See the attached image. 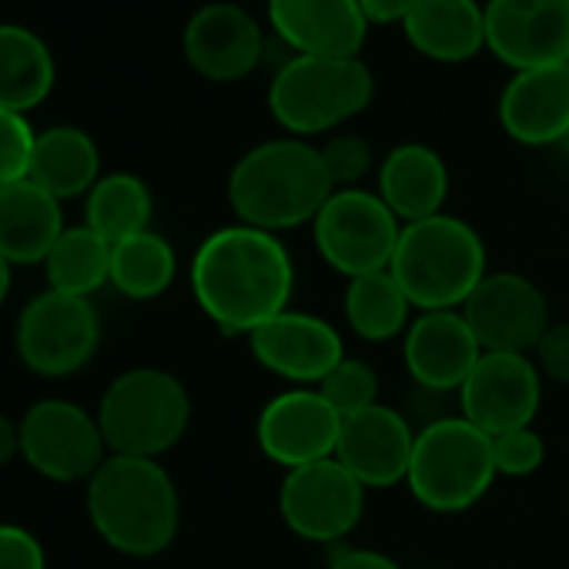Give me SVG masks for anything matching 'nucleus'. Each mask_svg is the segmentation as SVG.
<instances>
[{
    "label": "nucleus",
    "instance_id": "nucleus-2",
    "mask_svg": "<svg viewBox=\"0 0 569 569\" xmlns=\"http://www.w3.org/2000/svg\"><path fill=\"white\" fill-rule=\"evenodd\" d=\"M322 151L302 138H271L248 148L228 174V204L241 224L281 234L316 221L332 198Z\"/></svg>",
    "mask_w": 569,
    "mask_h": 569
},
{
    "label": "nucleus",
    "instance_id": "nucleus-32",
    "mask_svg": "<svg viewBox=\"0 0 569 569\" xmlns=\"http://www.w3.org/2000/svg\"><path fill=\"white\" fill-rule=\"evenodd\" d=\"M319 151H322V164H326V174L336 191L362 188V181L376 168L372 144L356 131H336L326 144H319Z\"/></svg>",
    "mask_w": 569,
    "mask_h": 569
},
{
    "label": "nucleus",
    "instance_id": "nucleus-40",
    "mask_svg": "<svg viewBox=\"0 0 569 569\" xmlns=\"http://www.w3.org/2000/svg\"><path fill=\"white\" fill-rule=\"evenodd\" d=\"M11 261L4 258V254H0V306H4L8 302V296H11Z\"/></svg>",
    "mask_w": 569,
    "mask_h": 569
},
{
    "label": "nucleus",
    "instance_id": "nucleus-12",
    "mask_svg": "<svg viewBox=\"0 0 569 569\" xmlns=\"http://www.w3.org/2000/svg\"><path fill=\"white\" fill-rule=\"evenodd\" d=\"M462 316L482 352L532 356L549 332V302L522 271H489L466 299Z\"/></svg>",
    "mask_w": 569,
    "mask_h": 569
},
{
    "label": "nucleus",
    "instance_id": "nucleus-16",
    "mask_svg": "<svg viewBox=\"0 0 569 569\" xmlns=\"http://www.w3.org/2000/svg\"><path fill=\"white\" fill-rule=\"evenodd\" d=\"M268 44L258 18L231 0H211L198 8L181 31L184 61L198 78L214 84H234L258 71Z\"/></svg>",
    "mask_w": 569,
    "mask_h": 569
},
{
    "label": "nucleus",
    "instance_id": "nucleus-26",
    "mask_svg": "<svg viewBox=\"0 0 569 569\" xmlns=\"http://www.w3.org/2000/svg\"><path fill=\"white\" fill-rule=\"evenodd\" d=\"M58 64L48 41L24 24H0V108L28 114L54 91Z\"/></svg>",
    "mask_w": 569,
    "mask_h": 569
},
{
    "label": "nucleus",
    "instance_id": "nucleus-33",
    "mask_svg": "<svg viewBox=\"0 0 569 569\" xmlns=\"http://www.w3.org/2000/svg\"><path fill=\"white\" fill-rule=\"evenodd\" d=\"M34 141H38V131L31 128L28 114L0 108V188L28 178Z\"/></svg>",
    "mask_w": 569,
    "mask_h": 569
},
{
    "label": "nucleus",
    "instance_id": "nucleus-17",
    "mask_svg": "<svg viewBox=\"0 0 569 569\" xmlns=\"http://www.w3.org/2000/svg\"><path fill=\"white\" fill-rule=\"evenodd\" d=\"M248 349L261 369L296 389H316L346 359L342 332L332 322L296 309H284L254 329L248 336Z\"/></svg>",
    "mask_w": 569,
    "mask_h": 569
},
{
    "label": "nucleus",
    "instance_id": "nucleus-8",
    "mask_svg": "<svg viewBox=\"0 0 569 569\" xmlns=\"http://www.w3.org/2000/svg\"><path fill=\"white\" fill-rule=\"evenodd\" d=\"M402 221L369 188H342L322 204L312 221L319 258L346 281L392 264Z\"/></svg>",
    "mask_w": 569,
    "mask_h": 569
},
{
    "label": "nucleus",
    "instance_id": "nucleus-7",
    "mask_svg": "<svg viewBox=\"0 0 569 569\" xmlns=\"http://www.w3.org/2000/svg\"><path fill=\"white\" fill-rule=\"evenodd\" d=\"M492 436L462 416H442L416 429L406 486L429 512H466L496 482Z\"/></svg>",
    "mask_w": 569,
    "mask_h": 569
},
{
    "label": "nucleus",
    "instance_id": "nucleus-10",
    "mask_svg": "<svg viewBox=\"0 0 569 569\" xmlns=\"http://www.w3.org/2000/svg\"><path fill=\"white\" fill-rule=\"evenodd\" d=\"M366 492L369 489L339 459H322L284 472L278 489V512L292 536L336 546L359 529Z\"/></svg>",
    "mask_w": 569,
    "mask_h": 569
},
{
    "label": "nucleus",
    "instance_id": "nucleus-20",
    "mask_svg": "<svg viewBox=\"0 0 569 569\" xmlns=\"http://www.w3.org/2000/svg\"><path fill=\"white\" fill-rule=\"evenodd\" d=\"M416 449V429L392 406H372L342 419L336 459L366 486L392 489L406 482Z\"/></svg>",
    "mask_w": 569,
    "mask_h": 569
},
{
    "label": "nucleus",
    "instance_id": "nucleus-31",
    "mask_svg": "<svg viewBox=\"0 0 569 569\" xmlns=\"http://www.w3.org/2000/svg\"><path fill=\"white\" fill-rule=\"evenodd\" d=\"M316 389L329 399V406L342 419L379 406V372L366 359H356V356H346Z\"/></svg>",
    "mask_w": 569,
    "mask_h": 569
},
{
    "label": "nucleus",
    "instance_id": "nucleus-38",
    "mask_svg": "<svg viewBox=\"0 0 569 569\" xmlns=\"http://www.w3.org/2000/svg\"><path fill=\"white\" fill-rule=\"evenodd\" d=\"M359 4L372 24H402L412 0H359Z\"/></svg>",
    "mask_w": 569,
    "mask_h": 569
},
{
    "label": "nucleus",
    "instance_id": "nucleus-29",
    "mask_svg": "<svg viewBox=\"0 0 569 569\" xmlns=\"http://www.w3.org/2000/svg\"><path fill=\"white\" fill-rule=\"evenodd\" d=\"M151 214H154L151 188L144 184V178L131 171L101 174V181L84 198V224L111 244L148 231Z\"/></svg>",
    "mask_w": 569,
    "mask_h": 569
},
{
    "label": "nucleus",
    "instance_id": "nucleus-25",
    "mask_svg": "<svg viewBox=\"0 0 569 569\" xmlns=\"http://www.w3.org/2000/svg\"><path fill=\"white\" fill-rule=\"evenodd\" d=\"M28 178L61 204L71 198H88V191L101 181L98 141L78 124H54L38 131Z\"/></svg>",
    "mask_w": 569,
    "mask_h": 569
},
{
    "label": "nucleus",
    "instance_id": "nucleus-39",
    "mask_svg": "<svg viewBox=\"0 0 569 569\" xmlns=\"http://www.w3.org/2000/svg\"><path fill=\"white\" fill-rule=\"evenodd\" d=\"M21 459V422L0 412V469Z\"/></svg>",
    "mask_w": 569,
    "mask_h": 569
},
{
    "label": "nucleus",
    "instance_id": "nucleus-14",
    "mask_svg": "<svg viewBox=\"0 0 569 569\" xmlns=\"http://www.w3.org/2000/svg\"><path fill=\"white\" fill-rule=\"evenodd\" d=\"M342 416L319 389H284L271 396L254 422V439L264 459L274 466L302 469L322 459H336Z\"/></svg>",
    "mask_w": 569,
    "mask_h": 569
},
{
    "label": "nucleus",
    "instance_id": "nucleus-9",
    "mask_svg": "<svg viewBox=\"0 0 569 569\" xmlns=\"http://www.w3.org/2000/svg\"><path fill=\"white\" fill-rule=\"evenodd\" d=\"M14 346L34 376L68 379L94 359L101 346V316L91 299L44 289L21 309Z\"/></svg>",
    "mask_w": 569,
    "mask_h": 569
},
{
    "label": "nucleus",
    "instance_id": "nucleus-19",
    "mask_svg": "<svg viewBox=\"0 0 569 569\" xmlns=\"http://www.w3.org/2000/svg\"><path fill=\"white\" fill-rule=\"evenodd\" d=\"M479 359H482V346L472 336L462 309L419 312L402 336L406 372L419 389L436 396L459 392Z\"/></svg>",
    "mask_w": 569,
    "mask_h": 569
},
{
    "label": "nucleus",
    "instance_id": "nucleus-41",
    "mask_svg": "<svg viewBox=\"0 0 569 569\" xmlns=\"http://www.w3.org/2000/svg\"><path fill=\"white\" fill-rule=\"evenodd\" d=\"M552 151H559V154H562V158L569 161V134H566V138H562V141H559V144L552 148Z\"/></svg>",
    "mask_w": 569,
    "mask_h": 569
},
{
    "label": "nucleus",
    "instance_id": "nucleus-23",
    "mask_svg": "<svg viewBox=\"0 0 569 569\" xmlns=\"http://www.w3.org/2000/svg\"><path fill=\"white\" fill-rule=\"evenodd\" d=\"M399 28L409 48L436 64H466L486 51V4L479 0H412Z\"/></svg>",
    "mask_w": 569,
    "mask_h": 569
},
{
    "label": "nucleus",
    "instance_id": "nucleus-6",
    "mask_svg": "<svg viewBox=\"0 0 569 569\" xmlns=\"http://www.w3.org/2000/svg\"><path fill=\"white\" fill-rule=\"evenodd\" d=\"M94 416L111 456L161 459L191 426V396L178 376L138 366L111 379Z\"/></svg>",
    "mask_w": 569,
    "mask_h": 569
},
{
    "label": "nucleus",
    "instance_id": "nucleus-5",
    "mask_svg": "<svg viewBox=\"0 0 569 569\" xmlns=\"http://www.w3.org/2000/svg\"><path fill=\"white\" fill-rule=\"evenodd\" d=\"M376 98V78L362 58L289 54L271 74L268 111L292 138L336 134Z\"/></svg>",
    "mask_w": 569,
    "mask_h": 569
},
{
    "label": "nucleus",
    "instance_id": "nucleus-34",
    "mask_svg": "<svg viewBox=\"0 0 569 569\" xmlns=\"http://www.w3.org/2000/svg\"><path fill=\"white\" fill-rule=\"evenodd\" d=\"M492 462H496V476L506 479H526L532 472L542 469L546 462V442L542 436L529 426V429H512L502 436H492Z\"/></svg>",
    "mask_w": 569,
    "mask_h": 569
},
{
    "label": "nucleus",
    "instance_id": "nucleus-37",
    "mask_svg": "<svg viewBox=\"0 0 569 569\" xmlns=\"http://www.w3.org/2000/svg\"><path fill=\"white\" fill-rule=\"evenodd\" d=\"M326 569H402L389 552L366 549V546H342L332 552Z\"/></svg>",
    "mask_w": 569,
    "mask_h": 569
},
{
    "label": "nucleus",
    "instance_id": "nucleus-15",
    "mask_svg": "<svg viewBox=\"0 0 569 569\" xmlns=\"http://www.w3.org/2000/svg\"><path fill=\"white\" fill-rule=\"evenodd\" d=\"M486 51L512 74L569 64V0H486Z\"/></svg>",
    "mask_w": 569,
    "mask_h": 569
},
{
    "label": "nucleus",
    "instance_id": "nucleus-1",
    "mask_svg": "<svg viewBox=\"0 0 569 569\" xmlns=\"http://www.w3.org/2000/svg\"><path fill=\"white\" fill-rule=\"evenodd\" d=\"M191 296L224 336L248 339L289 309L296 296L292 254L271 231L224 224L191 258Z\"/></svg>",
    "mask_w": 569,
    "mask_h": 569
},
{
    "label": "nucleus",
    "instance_id": "nucleus-28",
    "mask_svg": "<svg viewBox=\"0 0 569 569\" xmlns=\"http://www.w3.org/2000/svg\"><path fill=\"white\" fill-rule=\"evenodd\" d=\"M178 274V254L154 228L111 244V289L131 302L161 299Z\"/></svg>",
    "mask_w": 569,
    "mask_h": 569
},
{
    "label": "nucleus",
    "instance_id": "nucleus-18",
    "mask_svg": "<svg viewBox=\"0 0 569 569\" xmlns=\"http://www.w3.org/2000/svg\"><path fill=\"white\" fill-rule=\"evenodd\" d=\"M271 38L289 54L362 58L372 21L359 0H268Z\"/></svg>",
    "mask_w": 569,
    "mask_h": 569
},
{
    "label": "nucleus",
    "instance_id": "nucleus-27",
    "mask_svg": "<svg viewBox=\"0 0 569 569\" xmlns=\"http://www.w3.org/2000/svg\"><path fill=\"white\" fill-rule=\"evenodd\" d=\"M342 312H346V326L362 342H392L406 336L416 309L402 292V284L396 281V274L386 268V271L349 278Z\"/></svg>",
    "mask_w": 569,
    "mask_h": 569
},
{
    "label": "nucleus",
    "instance_id": "nucleus-21",
    "mask_svg": "<svg viewBox=\"0 0 569 569\" xmlns=\"http://www.w3.org/2000/svg\"><path fill=\"white\" fill-rule=\"evenodd\" d=\"M499 128L522 148H556L569 134V64L516 71L496 104Z\"/></svg>",
    "mask_w": 569,
    "mask_h": 569
},
{
    "label": "nucleus",
    "instance_id": "nucleus-35",
    "mask_svg": "<svg viewBox=\"0 0 569 569\" xmlns=\"http://www.w3.org/2000/svg\"><path fill=\"white\" fill-rule=\"evenodd\" d=\"M0 569H48L41 539L14 522H0Z\"/></svg>",
    "mask_w": 569,
    "mask_h": 569
},
{
    "label": "nucleus",
    "instance_id": "nucleus-22",
    "mask_svg": "<svg viewBox=\"0 0 569 569\" xmlns=\"http://www.w3.org/2000/svg\"><path fill=\"white\" fill-rule=\"evenodd\" d=\"M376 194L402 224L442 214L449 198V168L442 154L422 141H406L386 151L376 168Z\"/></svg>",
    "mask_w": 569,
    "mask_h": 569
},
{
    "label": "nucleus",
    "instance_id": "nucleus-11",
    "mask_svg": "<svg viewBox=\"0 0 569 569\" xmlns=\"http://www.w3.org/2000/svg\"><path fill=\"white\" fill-rule=\"evenodd\" d=\"M108 456L98 416L71 399H41L21 419V459L51 482H88Z\"/></svg>",
    "mask_w": 569,
    "mask_h": 569
},
{
    "label": "nucleus",
    "instance_id": "nucleus-4",
    "mask_svg": "<svg viewBox=\"0 0 569 569\" xmlns=\"http://www.w3.org/2000/svg\"><path fill=\"white\" fill-rule=\"evenodd\" d=\"M389 271L416 312L462 309L476 284L489 274L486 241L466 218L442 211L402 224Z\"/></svg>",
    "mask_w": 569,
    "mask_h": 569
},
{
    "label": "nucleus",
    "instance_id": "nucleus-30",
    "mask_svg": "<svg viewBox=\"0 0 569 569\" xmlns=\"http://www.w3.org/2000/svg\"><path fill=\"white\" fill-rule=\"evenodd\" d=\"M44 271L48 289L61 296L91 299L104 284H111V241H104L84 221L71 224L44 258Z\"/></svg>",
    "mask_w": 569,
    "mask_h": 569
},
{
    "label": "nucleus",
    "instance_id": "nucleus-36",
    "mask_svg": "<svg viewBox=\"0 0 569 569\" xmlns=\"http://www.w3.org/2000/svg\"><path fill=\"white\" fill-rule=\"evenodd\" d=\"M542 379L556 386H569V322H552L542 342L532 352Z\"/></svg>",
    "mask_w": 569,
    "mask_h": 569
},
{
    "label": "nucleus",
    "instance_id": "nucleus-13",
    "mask_svg": "<svg viewBox=\"0 0 569 569\" xmlns=\"http://www.w3.org/2000/svg\"><path fill=\"white\" fill-rule=\"evenodd\" d=\"M462 419L486 436L529 429L542 406V372L532 356L482 352L459 389Z\"/></svg>",
    "mask_w": 569,
    "mask_h": 569
},
{
    "label": "nucleus",
    "instance_id": "nucleus-24",
    "mask_svg": "<svg viewBox=\"0 0 569 569\" xmlns=\"http://www.w3.org/2000/svg\"><path fill=\"white\" fill-rule=\"evenodd\" d=\"M64 228L61 201L31 178L0 188V254L11 264H44Z\"/></svg>",
    "mask_w": 569,
    "mask_h": 569
},
{
    "label": "nucleus",
    "instance_id": "nucleus-3",
    "mask_svg": "<svg viewBox=\"0 0 569 569\" xmlns=\"http://www.w3.org/2000/svg\"><path fill=\"white\" fill-rule=\"evenodd\" d=\"M84 506L94 532L121 556L151 559L178 539L181 499L158 459L108 456L84 482Z\"/></svg>",
    "mask_w": 569,
    "mask_h": 569
}]
</instances>
